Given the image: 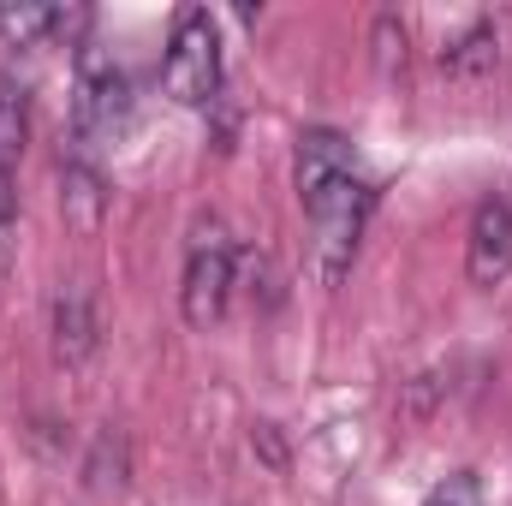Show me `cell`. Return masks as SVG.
<instances>
[{"label":"cell","instance_id":"cell-7","mask_svg":"<svg viewBox=\"0 0 512 506\" xmlns=\"http://www.w3.org/2000/svg\"><path fill=\"white\" fill-rule=\"evenodd\" d=\"M60 209H66V227L78 239H96L102 221H108V185H102V173L84 149L60 155Z\"/></svg>","mask_w":512,"mask_h":506},{"label":"cell","instance_id":"cell-1","mask_svg":"<svg viewBox=\"0 0 512 506\" xmlns=\"http://www.w3.org/2000/svg\"><path fill=\"white\" fill-rule=\"evenodd\" d=\"M292 185H298V203L310 215V268L322 286H340L352 256H358L364 221L376 209V191L358 173V149L340 131L310 126L292 155Z\"/></svg>","mask_w":512,"mask_h":506},{"label":"cell","instance_id":"cell-5","mask_svg":"<svg viewBox=\"0 0 512 506\" xmlns=\"http://www.w3.org/2000/svg\"><path fill=\"white\" fill-rule=\"evenodd\" d=\"M465 274L471 286H501L512 274V203L507 197H483L471 215V239H465Z\"/></svg>","mask_w":512,"mask_h":506},{"label":"cell","instance_id":"cell-10","mask_svg":"<svg viewBox=\"0 0 512 506\" xmlns=\"http://www.w3.org/2000/svg\"><path fill=\"white\" fill-rule=\"evenodd\" d=\"M501 60V36H495V24H471V36H459L453 48H441V66L447 72H483V66H495Z\"/></svg>","mask_w":512,"mask_h":506},{"label":"cell","instance_id":"cell-2","mask_svg":"<svg viewBox=\"0 0 512 506\" xmlns=\"http://www.w3.org/2000/svg\"><path fill=\"white\" fill-rule=\"evenodd\" d=\"M239 286V245L221 215H197L191 245H185V280H179V310L191 328H215L233 304Z\"/></svg>","mask_w":512,"mask_h":506},{"label":"cell","instance_id":"cell-6","mask_svg":"<svg viewBox=\"0 0 512 506\" xmlns=\"http://www.w3.org/2000/svg\"><path fill=\"white\" fill-rule=\"evenodd\" d=\"M48 334H54V364L60 370H84L102 346V328H96V304L84 286H60L54 292V316H48Z\"/></svg>","mask_w":512,"mask_h":506},{"label":"cell","instance_id":"cell-3","mask_svg":"<svg viewBox=\"0 0 512 506\" xmlns=\"http://www.w3.org/2000/svg\"><path fill=\"white\" fill-rule=\"evenodd\" d=\"M161 90L179 108H209L221 96V30L203 6H185L173 18L167 54H161Z\"/></svg>","mask_w":512,"mask_h":506},{"label":"cell","instance_id":"cell-9","mask_svg":"<svg viewBox=\"0 0 512 506\" xmlns=\"http://www.w3.org/2000/svg\"><path fill=\"white\" fill-rule=\"evenodd\" d=\"M66 24H72V12H60V6H30V0L0 6V42L6 48H36L42 36H54Z\"/></svg>","mask_w":512,"mask_h":506},{"label":"cell","instance_id":"cell-4","mask_svg":"<svg viewBox=\"0 0 512 506\" xmlns=\"http://www.w3.org/2000/svg\"><path fill=\"white\" fill-rule=\"evenodd\" d=\"M131 120V84L114 54L96 42L78 48V102H72V131L78 143H114Z\"/></svg>","mask_w":512,"mask_h":506},{"label":"cell","instance_id":"cell-8","mask_svg":"<svg viewBox=\"0 0 512 506\" xmlns=\"http://www.w3.org/2000/svg\"><path fill=\"white\" fill-rule=\"evenodd\" d=\"M24 143H30V90L18 78H0V173L24 161Z\"/></svg>","mask_w":512,"mask_h":506},{"label":"cell","instance_id":"cell-12","mask_svg":"<svg viewBox=\"0 0 512 506\" xmlns=\"http://www.w3.org/2000/svg\"><path fill=\"white\" fill-rule=\"evenodd\" d=\"M18 256V191H12V173H0V268Z\"/></svg>","mask_w":512,"mask_h":506},{"label":"cell","instance_id":"cell-11","mask_svg":"<svg viewBox=\"0 0 512 506\" xmlns=\"http://www.w3.org/2000/svg\"><path fill=\"white\" fill-rule=\"evenodd\" d=\"M423 506H483V483L471 477V471H453L447 483H435L429 489V501Z\"/></svg>","mask_w":512,"mask_h":506}]
</instances>
